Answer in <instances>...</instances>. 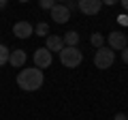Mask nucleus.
Returning a JSON list of instances; mask_svg holds the SVG:
<instances>
[{
    "label": "nucleus",
    "instance_id": "20e7f679",
    "mask_svg": "<svg viewBox=\"0 0 128 120\" xmlns=\"http://www.w3.org/2000/svg\"><path fill=\"white\" fill-rule=\"evenodd\" d=\"M34 65H36V69H47V67L54 62V56H51V51L47 49V47H38L36 51H34Z\"/></svg>",
    "mask_w": 128,
    "mask_h": 120
},
{
    "label": "nucleus",
    "instance_id": "f03ea898",
    "mask_svg": "<svg viewBox=\"0 0 128 120\" xmlns=\"http://www.w3.org/2000/svg\"><path fill=\"white\" fill-rule=\"evenodd\" d=\"M60 62H62L66 69H77L83 62V54L79 51V47H66L64 45L60 49Z\"/></svg>",
    "mask_w": 128,
    "mask_h": 120
},
{
    "label": "nucleus",
    "instance_id": "b1692460",
    "mask_svg": "<svg viewBox=\"0 0 128 120\" xmlns=\"http://www.w3.org/2000/svg\"><path fill=\"white\" fill-rule=\"evenodd\" d=\"M19 2H28V0H19Z\"/></svg>",
    "mask_w": 128,
    "mask_h": 120
},
{
    "label": "nucleus",
    "instance_id": "0eeeda50",
    "mask_svg": "<svg viewBox=\"0 0 128 120\" xmlns=\"http://www.w3.org/2000/svg\"><path fill=\"white\" fill-rule=\"evenodd\" d=\"M107 43H109V47H111L113 51H122L124 47L128 45L126 34H124V32H118V30H115V32H111L109 37H107Z\"/></svg>",
    "mask_w": 128,
    "mask_h": 120
},
{
    "label": "nucleus",
    "instance_id": "412c9836",
    "mask_svg": "<svg viewBox=\"0 0 128 120\" xmlns=\"http://www.w3.org/2000/svg\"><path fill=\"white\" fill-rule=\"evenodd\" d=\"M120 5H122V7H124V9H126V11H128V0H120Z\"/></svg>",
    "mask_w": 128,
    "mask_h": 120
},
{
    "label": "nucleus",
    "instance_id": "423d86ee",
    "mask_svg": "<svg viewBox=\"0 0 128 120\" xmlns=\"http://www.w3.org/2000/svg\"><path fill=\"white\" fill-rule=\"evenodd\" d=\"M100 7H102L100 0H79L77 2V9L81 11L83 15H96L100 11Z\"/></svg>",
    "mask_w": 128,
    "mask_h": 120
},
{
    "label": "nucleus",
    "instance_id": "4468645a",
    "mask_svg": "<svg viewBox=\"0 0 128 120\" xmlns=\"http://www.w3.org/2000/svg\"><path fill=\"white\" fill-rule=\"evenodd\" d=\"M90 43L96 47V49H98V47H102V45H105V34L94 32V34H92V39H90Z\"/></svg>",
    "mask_w": 128,
    "mask_h": 120
},
{
    "label": "nucleus",
    "instance_id": "9b49d317",
    "mask_svg": "<svg viewBox=\"0 0 128 120\" xmlns=\"http://www.w3.org/2000/svg\"><path fill=\"white\" fill-rule=\"evenodd\" d=\"M62 41H64V45H66V47H77L79 45V32L68 30V32L62 37Z\"/></svg>",
    "mask_w": 128,
    "mask_h": 120
},
{
    "label": "nucleus",
    "instance_id": "f3484780",
    "mask_svg": "<svg viewBox=\"0 0 128 120\" xmlns=\"http://www.w3.org/2000/svg\"><path fill=\"white\" fill-rule=\"evenodd\" d=\"M66 9H68V11H75V9H77V2H75V0H66Z\"/></svg>",
    "mask_w": 128,
    "mask_h": 120
},
{
    "label": "nucleus",
    "instance_id": "6ab92c4d",
    "mask_svg": "<svg viewBox=\"0 0 128 120\" xmlns=\"http://www.w3.org/2000/svg\"><path fill=\"white\" fill-rule=\"evenodd\" d=\"M102 5H107V7H113V5H118L120 0H100Z\"/></svg>",
    "mask_w": 128,
    "mask_h": 120
},
{
    "label": "nucleus",
    "instance_id": "6e6552de",
    "mask_svg": "<svg viewBox=\"0 0 128 120\" xmlns=\"http://www.w3.org/2000/svg\"><path fill=\"white\" fill-rule=\"evenodd\" d=\"M13 34L17 39H30L34 34V26L30 22H17V24H13Z\"/></svg>",
    "mask_w": 128,
    "mask_h": 120
},
{
    "label": "nucleus",
    "instance_id": "aec40b11",
    "mask_svg": "<svg viewBox=\"0 0 128 120\" xmlns=\"http://www.w3.org/2000/svg\"><path fill=\"white\" fill-rule=\"evenodd\" d=\"M113 120H128V118H126V114H122V111H120V114L113 116Z\"/></svg>",
    "mask_w": 128,
    "mask_h": 120
},
{
    "label": "nucleus",
    "instance_id": "2eb2a0df",
    "mask_svg": "<svg viewBox=\"0 0 128 120\" xmlns=\"http://www.w3.org/2000/svg\"><path fill=\"white\" fill-rule=\"evenodd\" d=\"M38 5H41V9H47V11H49L56 2H54V0H38Z\"/></svg>",
    "mask_w": 128,
    "mask_h": 120
},
{
    "label": "nucleus",
    "instance_id": "dca6fc26",
    "mask_svg": "<svg viewBox=\"0 0 128 120\" xmlns=\"http://www.w3.org/2000/svg\"><path fill=\"white\" fill-rule=\"evenodd\" d=\"M118 22L122 24V26H128V15H124V13H122V15H118Z\"/></svg>",
    "mask_w": 128,
    "mask_h": 120
},
{
    "label": "nucleus",
    "instance_id": "f8f14e48",
    "mask_svg": "<svg viewBox=\"0 0 128 120\" xmlns=\"http://www.w3.org/2000/svg\"><path fill=\"white\" fill-rule=\"evenodd\" d=\"M34 34H38V37H49V24L38 22L36 26H34Z\"/></svg>",
    "mask_w": 128,
    "mask_h": 120
},
{
    "label": "nucleus",
    "instance_id": "5701e85b",
    "mask_svg": "<svg viewBox=\"0 0 128 120\" xmlns=\"http://www.w3.org/2000/svg\"><path fill=\"white\" fill-rule=\"evenodd\" d=\"M54 2H56V5H60V2H62V0H54Z\"/></svg>",
    "mask_w": 128,
    "mask_h": 120
},
{
    "label": "nucleus",
    "instance_id": "4be33fe9",
    "mask_svg": "<svg viewBox=\"0 0 128 120\" xmlns=\"http://www.w3.org/2000/svg\"><path fill=\"white\" fill-rule=\"evenodd\" d=\"M6 2H9V0H0V9H4V7H6Z\"/></svg>",
    "mask_w": 128,
    "mask_h": 120
},
{
    "label": "nucleus",
    "instance_id": "f257e3e1",
    "mask_svg": "<svg viewBox=\"0 0 128 120\" xmlns=\"http://www.w3.org/2000/svg\"><path fill=\"white\" fill-rule=\"evenodd\" d=\"M43 82H45V75H43V71L36 69V67L22 69L17 73V86L22 88V90H26V92H34V90H38V88L43 86Z\"/></svg>",
    "mask_w": 128,
    "mask_h": 120
},
{
    "label": "nucleus",
    "instance_id": "a211bd4d",
    "mask_svg": "<svg viewBox=\"0 0 128 120\" xmlns=\"http://www.w3.org/2000/svg\"><path fill=\"white\" fill-rule=\"evenodd\" d=\"M122 60H124V62L128 65V45H126V47L122 49Z\"/></svg>",
    "mask_w": 128,
    "mask_h": 120
},
{
    "label": "nucleus",
    "instance_id": "1a4fd4ad",
    "mask_svg": "<svg viewBox=\"0 0 128 120\" xmlns=\"http://www.w3.org/2000/svg\"><path fill=\"white\" fill-rule=\"evenodd\" d=\"M26 60H28V56H26V51H24V49H11L9 65H13L15 69H22V67L26 65Z\"/></svg>",
    "mask_w": 128,
    "mask_h": 120
},
{
    "label": "nucleus",
    "instance_id": "39448f33",
    "mask_svg": "<svg viewBox=\"0 0 128 120\" xmlns=\"http://www.w3.org/2000/svg\"><path fill=\"white\" fill-rule=\"evenodd\" d=\"M49 13H51V19L56 24H66L70 19V11L66 9V5H54L49 9Z\"/></svg>",
    "mask_w": 128,
    "mask_h": 120
},
{
    "label": "nucleus",
    "instance_id": "ddd939ff",
    "mask_svg": "<svg viewBox=\"0 0 128 120\" xmlns=\"http://www.w3.org/2000/svg\"><path fill=\"white\" fill-rule=\"evenodd\" d=\"M9 56H11V49L4 43H0V67H4L6 62H9Z\"/></svg>",
    "mask_w": 128,
    "mask_h": 120
},
{
    "label": "nucleus",
    "instance_id": "9d476101",
    "mask_svg": "<svg viewBox=\"0 0 128 120\" xmlns=\"http://www.w3.org/2000/svg\"><path fill=\"white\" fill-rule=\"evenodd\" d=\"M47 39V43H45V47L49 51H60L64 47V41H62V37H58V34H49V37H45Z\"/></svg>",
    "mask_w": 128,
    "mask_h": 120
},
{
    "label": "nucleus",
    "instance_id": "393cba45",
    "mask_svg": "<svg viewBox=\"0 0 128 120\" xmlns=\"http://www.w3.org/2000/svg\"><path fill=\"white\" fill-rule=\"evenodd\" d=\"M126 41H128V34H126Z\"/></svg>",
    "mask_w": 128,
    "mask_h": 120
},
{
    "label": "nucleus",
    "instance_id": "7ed1b4c3",
    "mask_svg": "<svg viewBox=\"0 0 128 120\" xmlns=\"http://www.w3.org/2000/svg\"><path fill=\"white\" fill-rule=\"evenodd\" d=\"M115 62V51L111 49V47H98V51H96L94 56V65L96 69H109L111 65Z\"/></svg>",
    "mask_w": 128,
    "mask_h": 120
}]
</instances>
